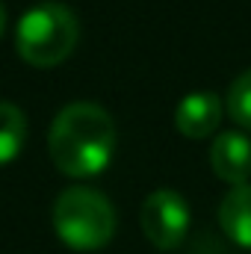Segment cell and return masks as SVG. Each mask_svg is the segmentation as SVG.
Returning a JSON list of instances; mask_svg holds the SVG:
<instances>
[{"label":"cell","instance_id":"8992f818","mask_svg":"<svg viewBox=\"0 0 251 254\" xmlns=\"http://www.w3.org/2000/svg\"><path fill=\"white\" fill-rule=\"evenodd\" d=\"M222 122V98L216 92H192L175 110V127L189 139H204L216 133Z\"/></svg>","mask_w":251,"mask_h":254},{"label":"cell","instance_id":"ba28073f","mask_svg":"<svg viewBox=\"0 0 251 254\" xmlns=\"http://www.w3.org/2000/svg\"><path fill=\"white\" fill-rule=\"evenodd\" d=\"M27 142V119L24 113L9 104V101H0V166L15 160L21 154Z\"/></svg>","mask_w":251,"mask_h":254},{"label":"cell","instance_id":"9c48e42d","mask_svg":"<svg viewBox=\"0 0 251 254\" xmlns=\"http://www.w3.org/2000/svg\"><path fill=\"white\" fill-rule=\"evenodd\" d=\"M225 104H228V116H231L240 127L251 130V68L243 71V74L231 83Z\"/></svg>","mask_w":251,"mask_h":254},{"label":"cell","instance_id":"6da1fadb","mask_svg":"<svg viewBox=\"0 0 251 254\" xmlns=\"http://www.w3.org/2000/svg\"><path fill=\"white\" fill-rule=\"evenodd\" d=\"M48 151L54 166L68 178L101 175L116 151V122L95 101L65 104L54 116L48 133Z\"/></svg>","mask_w":251,"mask_h":254},{"label":"cell","instance_id":"3957f363","mask_svg":"<svg viewBox=\"0 0 251 254\" xmlns=\"http://www.w3.org/2000/svg\"><path fill=\"white\" fill-rule=\"evenodd\" d=\"M54 231L74 252H98L116 234V207L92 187H68L54 201Z\"/></svg>","mask_w":251,"mask_h":254},{"label":"cell","instance_id":"5b68a950","mask_svg":"<svg viewBox=\"0 0 251 254\" xmlns=\"http://www.w3.org/2000/svg\"><path fill=\"white\" fill-rule=\"evenodd\" d=\"M210 166L225 184L246 187L251 178V139L240 130L219 133L210 148Z\"/></svg>","mask_w":251,"mask_h":254},{"label":"cell","instance_id":"7a4b0ae2","mask_svg":"<svg viewBox=\"0 0 251 254\" xmlns=\"http://www.w3.org/2000/svg\"><path fill=\"white\" fill-rule=\"evenodd\" d=\"M80 42L77 15L57 0H45L30 6L15 27L18 57L36 68H54L71 57Z\"/></svg>","mask_w":251,"mask_h":254},{"label":"cell","instance_id":"277c9868","mask_svg":"<svg viewBox=\"0 0 251 254\" xmlns=\"http://www.w3.org/2000/svg\"><path fill=\"white\" fill-rule=\"evenodd\" d=\"M139 219H142L145 237L163 252L178 249L189 231V207L184 201V195L175 190L151 192L142 204Z\"/></svg>","mask_w":251,"mask_h":254},{"label":"cell","instance_id":"52a82bcc","mask_svg":"<svg viewBox=\"0 0 251 254\" xmlns=\"http://www.w3.org/2000/svg\"><path fill=\"white\" fill-rule=\"evenodd\" d=\"M219 225L231 243L251 252V184L234 187L219 204Z\"/></svg>","mask_w":251,"mask_h":254},{"label":"cell","instance_id":"30bf717a","mask_svg":"<svg viewBox=\"0 0 251 254\" xmlns=\"http://www.w3.org/2000/svg\"><path fill=\"white\" fill-rule=\"evenodd\" d=\"M3 30H6V6L0 3V36H3Z\"/></svg>","mask_w":251,"mask_h":254}]
</instances>
